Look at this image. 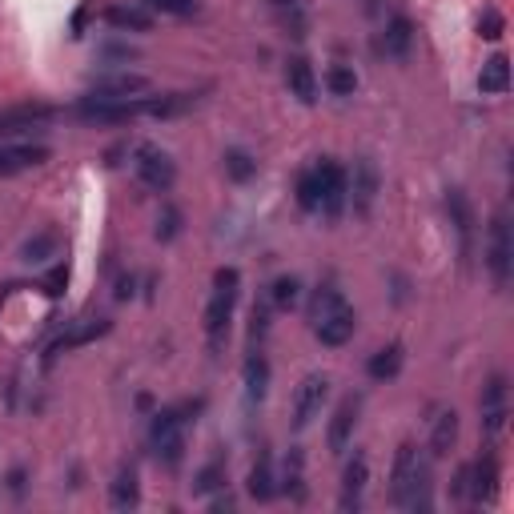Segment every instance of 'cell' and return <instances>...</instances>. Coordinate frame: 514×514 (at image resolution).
<instances>
[{
    "label": "cell",
    "mask_w": 514,
    "mask_h": 514,
    "mask_svg": "<svg viewBox=\"0 0 514 514\" xmlns=\"http://www.w3.org/2000/svg\"><path fill=\"white\" fill-rule=\"evenodd\" d=\"M310 322H314V334L322 346H346L358 330V314L354 306L338 294V286H318L314 294V306H310Z\"/></svg>",
    "instance_id": "6da1fadb"
},
{
    "label": "cell",
    "mask_w": 514,
    "mask_h": 514,
    "mask_svg": "<svg viewBox=\"0 0 514 514\" xmlns=\"http://www.w3.org/2000/svg\"><path fill=\"white\" fill-rule=\"evenodd\" d=\"M237 290H241V274L233 266H221L213 274V294H209V306H205V338H209V350L217 354L229 338V322H233V306H237Z\"/></svg>",
    "instance_id": "7a4b0ae2"
},
{
    "label": "cell",
    "mask_w": 514,
    "mask_h": 514,
    "mask_svg": "<svg viewBox=\"0 0 514 514\" xmlns=\"http://www.w3.org/2000/svg\"><path fill=\"white\" fill-rule=\"evenodd\" d=\"M185 414H189V406H165L153 414L149 442L165 466H181V458H185V422H189Z\"/></svg>",
    "instance_id": "3957f363"
},
{
    "label": "cell",
    "mask_w": 514,
    "mask_h": 514,
    "mask_svg": "<svg viewBox=\"0 0 514 514\" xmlns=\"http://www.w3.org/2000/svg\"><path fill=\"white\" fill-rule=\"evenodd\" d=\"M486 270L494 278L498 290L510 286V274H514V237H510V213L506 209H494L490 217V233H486Z\"/></svg>",
    "instance_id": "277c9868"
},
{
    "label": "cell",
    "mask_w": 514,
    "mask_h": 514,
    "mask_svg": "<svg viewBox=\"0 0 514 514\" xmlns=\"http://www.w3.org/2000/svg\"><path fill=\"white\" fill-rule=\"evenodd\" d=\"M426 478H430V470L418 458V446L414 442H402L398 454H394V470H390V502L402 506V510H410V502L418 494V482H426Z\"/></svg>",
    "instance_id": "5b68a950"
},
{
    "label": "cell",
    "mask_w": 514,
    "mask_h": 514,
    "mask_svg": "<svg viewBox=\"0 0 514 514\" xmlns=\"http://www.w3.org/2000/svg\"><path fill=\"white\" fill-rule=\"evenodd\" d=\"M133 173H137V181H141L145 189H153V193H169L173 181H177L173 157H169L165 149H157V145H137V149H133Z\"/></svg>",
    "instance_id": "8992f818"
},
{
    "label": "cell",
    "mask_w": 514,
    "mask_h": 514,
    "mask_svg": "<svg viewBox=\"0 0 514 514\" xmlns=\"http://www.w3.org/2000/svg\"><path fill=\"white\" fill-rule=\"evenodd\" d=\"M326 398H330V378L326 374H306L294 390V430H306L322 414Z\"/></svg>",
    "instance_id": "52a82bcc"
},
{
    "label": "cell",
    "mask_w": 514,
    "mask_h": 514,
    "mask_svg": "<svg viewBox=\"0 0 514 514\" xmlns=\"http://www.w3.org/2000/svg\"><path fill=\"white\" fill-rule=\"evenodd\" d=\"M61 109L53 105H41V101H29V105H13V109H0V137H21V133H33L49 121H57Z\"/></svg>",
    "instance_id": "ba28073f"
},
{
    "label": "cell",
    "mask_w": 514,
    "mask_h": 514,
    "mask_svg": "<svg viewBox=\"0 0 514 514\" xmlns=\"http://www.w3.org/2000/svg\"><path fill=\"white\" fill-rule=\"evenodd\" d=\"M314 169H318V185H322V213L338 217L346 209V201H350V177L334 157H322Z\"/></svg>",
    "instance_id": "9c48e42d"
},
{
    "label": "cell",
    "mask_w": 514,
    "mask_h": 514,
    "mask_svg": "<svg viewBox=\"0 0 514 514\" xmlns=\"http://www.w3.org/2000/svg\"><path fill=\"white\" fill-rule=\"evenodd\" d=\"M478 410H482V430H486L490 438H498L502 426H506V418H510V406H506V378H502V374H494V378L486 382V390H482V398H478Z\"/></svg>",
    "instance_id": "30bf717a"
},
{
    "label": "cell",
    "mask_w": 514,
    "mask_h": 514,
    "mask_svg": "<svg viewBox=\"0 0 514 514\" xmlns=\"http://www.w3.org/2000/svg\"><path fill=\"white\" fill-rule=\"evenodd\" d=\"M49 161V145H33V141H5L0 145V177H17L25 169H37Z\"/></svg>",
    "instance_id": "8fae6325"
},
{
    "label": "cell",
    "mask_w": 514,
    "mask_h": 514,
    "mask_svg": "<svg viewBox=\"0 0 514 514\" xmlns=\"http://www.w3.org/2000/svg\"><path fill=\"white\" fill-rule=\"evenodd\" d=\"M366 486H370V458L358 450V454L346 462V470H342V498H338V510H358Z\"/></svg>",
    "instance_id": "7c38bea8"
},
{
    "label": "cell",
    "mask_w": 514,
    "mask_h": 514,
    "mask_svg": "<svg viewBox=\"0 0 514 514\" xmlns=\"http://www.w3.org/2000/svg\"><path fill=\"white\" fill-rule=\"evenodd\" d=\"M446 213H450V225H454V233H458V241H462V257H470L474 253V205L466 201V193L462 189H446Z\"/></svg>",
    "instance_id": "4fadbf2b"
},
{
    "label": "cell",
    "mask_w": 514,
    "mask_h": 514,
    "mask_svg": "<svg viewBox=\"0 0 514 514\" xmlns=\"http://www.w3.org/2000/svg\"><path fill=\"white\" fill-rule=\"evenodd\" d=\"M358 414H362V398H358V394H350V398L334 410L330 430H326V442H330L334 454H346V446H350V438H354V426H358Z\"/></svg>",
    "instance_id": "5bb4252c"
},
{
    "label": "cell",
    "mask_w": 514,
    "mask_h": 514,
    "mask_svg": "<svg viewBox=\"0 0 514 514\" xmlns=\"http://www.w3.org/2000/svg\"><path fill=\"white\" fill-rule=\"evenodd\" d=\"M149 81L141 73H113V77H97L93 81V93L89 97H101V101H129L137 93H145Z\"/></svg>",
    "instance_id": "9a60e30c"
},
{
    "label": "cell",
    "mask_w": 514,
    "mask_h": 514,
    "mask_svg": "<svg viewBox=\"0 0 514 514\" xmlns=\"http://www.w3.org/2000/svg\"><path fill=\"white\" fill-rule=\"evenodd\" d=\"M109 330H113V322H109V318H85V322H77L73 330H65V334L53 342L49 358H57V354H69V350H77V346H89V342L105 338Z\"/></svg>",
    "instance_id": "2e32d148"
},
{
    "label": "cell",
    "mask_w": 514,
    "mask_h": 514,
    "mask_svg": "<svg viewBox=\"0 0 514 514\" xmlns=\"http://www.w3.org/2000/svg\"><path fill=\"white\" fill-rule=\"evenodd\" d=\"M286 85H290V93L302 101V105H314L318 101V73H314V65H310V57H290L286 61Z\"/></svg>",
    "instance_id": "e0dca14e"
},
{
    "label": "cell",
    "mask_w": 514,
    "mask_h": 514,
    "mask_svg": "<svg viewBox=\"0 0 514 514\" xmlns=\"http://www.w3.org/2000/svg\"><path fill=\"white\" fill-rule=\"evenodd\" d=\"M378 165L370 157H358L354 161V181H350V197H354V209L358 213H370L374 197H378Z\"/></svg>",
    "instance_id": "ac0fdd59"
},
{
    "label": "cell",
    "mask_w": 514,
    "mask_h": 514,
    "mask_svg": "<svg viewBox=\"0 0 514 514\" xmlns=\"http://www.w3.org/2000/svg\"><path fill=\"white\" fill-rule=\"evenodd\" d=\"M498 494V458L486 450L478 462H470V502H494Z\"/></svg>",
    "instance_id": "d6986e66"
},
{
    "label": "cell",
    "mask_w": 514,
    "mask_h": 514,
    "mask_svg": "<svg viewBox=\"0 0 514 514\" xmlns=\"http://www.w3.org/2000/svg\"><path fill=\"white\" fill-rule=\"evenodd\" d=\"M141 502V478H137V466H121L117 478L109 482V506L113 510H137Z\"/></svg>",
    "instance_id": "ffe728a7"
},
{
    "label": "cell",
    "mask_w": 514,
    "mask_h": 514,
    "mask_svg": "<svg viewBox=\"0 0 514 514\" xmlns=\"http://www.w3.org/2000/svg\"><path fill=\"white\" fill-rule=\"evenodd\" d=\"M245 490H249V498H257V502H270V498L278 494V478H274V462H270V454H257V462L249 466Z\"/></svg>",
    "instance_id": "44dd1931"
},
{
    "label": "cell",
    "mask_w": 514,
    "mask_h": 514,
    "mask_svg": "<svg viewBox=\"0 0 514 514\" xmlns=\"http://www.w3.org/2000/svg\"><path fill=\"white\" fill-rule=\"evenodd\" d=\"M458 442V414L454 410H434V422H430V454L434 458H446Z\"/></svg>",
    "instance_id": "7402d4cb"
},
{
    "label": "cell",
    "mask_w": 514,
    "mask_h": 514,
    "mask_svg": "<svg viewBox=\"0 0 514 514\" xmlns=\"http://www.w3.org/2000/svg\"><path fill=\"white\" fill-rule=\"evenodd\" d=\"M241 374H245V394H249L253 402H262V398L270 394V362H266V354L253 350V354L245 358V370H241Z\"/></svg>",
    "instance_id": "603a6c76"
},
{
    "label": "cell",
    "mask_w": 514,
    "mask_h": 514,
    "mask_svg": "<svg viewBox=\"0 0 514 514\" xmlns=\"http://www.w3.org/2000/svg\"><path fill=\"white\" fill-rule=\"evenodd\" d=\"M410 45H414V25H410L406 17H394V21L386 25V33H382V53H386L390 61H402V57L410 53Z\"/></svg>",
    "instance_id": "cb8c5ba5"
},
{
    "label": "cell",
    "mask_w": 514,
    "mask_h": 514,
    "mask_svg": "<svg viewBox=\"0 0 514 514\" xmlns=\"http://www.w3.org/2000/svg\"><path fill=\"white\" fill-rule=\"evenodd\" d=\"M402 362H406V350L398 346V342H390V346H382L374 358H370V378L374 382H390V378H398V370H402Z\"/></svg>",
    "instance_id": "d4e9b609"
},
{
    "label": "cell",
    "mask_w": 514,
    "mask_h": 514,
    "mask_svg": "<svg viewBox=\"0 0 514 514\" xmlns=\"http://www.w3.org/2000/svg\"><path fill=\"white\" fill-rule=\"evenodd\" d=\"M105 25L121 29V33H149L153 29V17L145 9H125V5H113L105 9Z\"/></svg>",
    "instance_id": "484cf974"
},
{
    "label": "cell",
    "mask_w": 514,
    "mask_h": 514,
    "mask_svg": "<svg viewBox=\"0 0 514 514\" xmlns=\"http://www.w3.org/2000/svg\"><path fill=\"white\" fill-rule=\"evenodd\" d=\"M278 490H286L290 502H306V458H302L298 446H294L290 458H286V474H282V486H278Z\"/></svg>",
    "instance_id": "4316f807"
},
{
    "label": "cell",
    "mask_w": 514,
    "mask_h": 514,
    "mask_svg": "<svg viewBox=\"0 0 514 514\" xmlns=\"http://www.w3.org/2000/svg\"><path fill=\"white\" fill-rule=\"evenodd\" d=\"M478 89H482L486 97H498V93H506V89H510V65H506V57H490V61L482 65V73H478Z\"/></svg>",
    "instance_id": "83f0119b"
},
{
    "label": "cell",
    "mask_w": 514,
    "mask_h": 514,
    "mask_svg": "<svg viewBox=\"0 0 514 514\" xmlns=\"http://www.w3.org/2000/svg\"><path fill=\"white\" fill-rule=\"evenodd\" d=\"M61 249V237L49 229V233H37L33 241H25V249H21V257L29 266H41V262H49V257Z\"/></svg>",
    "instance_id": "f1b7e54d"
},
{
    "label": "cell",
    "mask_w": 514,
    "mask_h": 514,
    "mask_svg": "<svg viewBox=\"0 0 514 514\" xmlns=\"http://www.w3.org/2000/svg\"><path fill=\"white\" fill-rule=\"evenodd\" d=\"M294 189H298V205H302L306 213H318V209H322V185H318V169H302Z\"/></svg>",
    "instance_id": "f546056e"
},
{
    "label": "cell",
    "mask_w": 514,
    "mask_h": 514,
    "mask_svg": "<svg viewBox=\"0 0 514 514\" xmlns=\"http://www.w3.org/2000/svg\"><path fill=\"white\" fill-rule=\"evenodd\" d=\"M302 302V282L294 278V274H286V278H278L274 286H270V306L274 310H294Z\"/></svg>",
    "instance_id": "4dcf8cb0"
},
{
    "label": "cell",
    "mask_w": 514,
    "mask_h": 514,
    "mask_svg": "<svg viewBox=\"0 0 514 514\" xmlns=\"http://www.w3.org/2000/svg\"><path fill=\"white\" fill-rule=\"evenodd\" d=\"M221 486H225V458H209L193 478V494H213Z\"/></svg>",
    "instance_id": "1f68e13d"
},
{
    "label": "cell",
    "mask_w": 514,
    "mask_h": 514,
    "mask_svg": "<svg viewBox=\"0 0 514 514\" xmlns=\"http://www.w3.org/2000/svg\"><path fill=\"white\" fill-rule=\"evenodd\" d=\"M326 89H330L334 97H354V89H358V73H354L350 65H330V73H326Z\"/></svg>",
    "instance_id": "d6a6232c"
},
{
    "label": "cell",
    "mask_w": 514,
    "mask_h": 514,
    "mask_svg": "<svg viewBox=\"0 0 514 514\" xmlns=\"http://www.w3.org/2000/svg\"><path fill=\"white\" fill-rule=\"evenodd\" d=\"M221 161H225V173H229L233 181H249V177L257 173V161H253L245 149H229Z\"/></svg>",
    "instance_id": "836d02e7"
},
{
    "label": "cell",
    "mask_w": 514,
    "mask_h": 514,
    "mask_svg": "<svg viewBox=\"0 0 514 514\" xmlns=\"http://www.w3.org/2000/svg\"><path fill=\"white\" fill-rule=\"evenodd\" d=\"M270 310H274L270 298L253 306V322H249V338H253V342H262V338L270 334Z\"/></svg>",
    "instance_id": "e575fe53"
},
{
    "label": "cell",
    "mask_w": 514,
    "mask_h": 514,
    "mask_svg": "<svg viewBox=\"0 0 514 514\" xmlns=\"http://www.w3.org/2000/svg\"><path fill=\"white\" fill-rule=\"evenodd\" d=\"M177 233H181V213L173 205H165L161 217H157V241H173Z\"/></svg>",
    "instance_id": "d590c367"
},
{
    "label": "cell",
    "mask_w": 514,
    "mask_h": 514,
    "mask_svg": "<svg viewBox=\"0 0 514 514\" xmlns=\"http://www.w3.org/2000/svg\"><path fill=\"white\" fill-rule=\"evenodd\" d=\"M65 286H69V270H65V266H57V270H49V274L41 278V290H45L49 298H61Z\"/></svg>",
    "instance_id": "8d00e7d4"
},
{
    "label": "cell",
    "mask_w": 514,
    "mask_h": 514,
    "mask_svg": "<svg viewBox=\"0 0 514 514\" xmlns=\"http://www.w3.org/2000/svg\"><path fill=\"white\" fill-rule=\"evenodd\" d=\"M149 9L157 13H169V17H189L193 13V0H145Z\"/></svg>",
    "instance_id": "74e56055"
},
{
    "label": "cell",
    "mask_w": 514,
    "mask_h": 514,
    "mask_svg": "<svg viewBox=\"0 0 514 514\" xmlns=\"http://www.w3.org/2000/svg\"><path fill=\"white\" fill-rule=\"evenodd\" d=\"M478 33H482L486 41H498V37H502V17H498L494 9H486L482 21H478Z\"/></svg>",
    "instance_id": "f35d334b"
},
{
    "label": "cell",
    "mask_w": 514,
    "mask_h": 514,
    "mask_svg": "<svg viewBox=\"0 0 514 514\" xmlns=\"http://www.w3.org/2000/svg\"><path fill=\"white\" fill-rule=\"evenodd\" d=\"M454 498L470 502V466H462V470H458V478H454Z\"/></svg>",
    "instance_id": "ab89813d"
},
{
    "label": "cell",
    "mask_w": 514,
    "mask_h": 514,
    "mask_svg": "<svg viewBox=\"0 0 514 514\" xmlns=\"http://www.w3.org/2000/svg\"><path fill=\"white\" fill-rule=\"evenodd\" d=\"M9 490H13V498H21V494H25V470H21V466L9 474Z\"/></svg>",
    "instance_id": "60d3db41"
},
{
    "label": "cell",
    "mask_w": 514,
    "mask_h": 514,
    "mask_svg": "<svg viewBox=\"0 0 514 514\" xmlns=\"http://www.w3.org/2000/svg\"><path fill=\"white\" fill-rule=\"evenodd\" d=\"M129 294H133V278H121L117 282V298H129Z\"/></svg>",
    "instance_id": "b9f144b4"
},
{
    "label": "cell",
    "mask_w": 514,
    "mask_h": 514,
    "mask_svg": "<svg viewBox=\"0 0 514 514\" xmlns=\"http://www.w3.org/2000/svg\"><path fill=\"white\" fill-rule=\"evenodd\" d=\"M229 506H233V498H229V494H225V498H213V510H229Z\"/></svg>",
    "instance_id": "7bdbcfd3"
},
{
    "label": "cell",
    "mask_w": 514,
    "mask_h": 514,
    "mask_svg": "<svg viewBox=\"0 0 514 514\" xmlns=\"http://www.w3.org/2000/svg\"><path fill=\"white\" fill-rule=\"evenodd\" d=\"M274 5H294V0H274Z\"/></svg>",
    "instance_id": "ee69618b"
}]
</instances>
